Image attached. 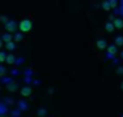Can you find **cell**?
Segmentation results:
<instances>
[{"label": "cell", "instance_id": "cell-1", "mask_svg": "<svg viewBox=\"0 0 123 117\" xmlns=\"http://www.w3.org/2000/svg\"><path fill=\"white\" fill-rule=\"evenodd\" d=\"M18 29H20V33H22V34L31 31V29H33V22H31V20H29V18L21 20L18 23Z\"/></svg>", "mask_w": 123, "mask_h": 117}, {"label": "cell", "instance_id": "cell-2", "mask_svg": "<svg viewBox=\"0 0 123 117\" xmlns=\"http://www.w3.org/2000/svg\"><path fill=\"white\" fill-rule=\"evenodd\" d=\"M5 30H7V33L9 34H16L17 33V29H18V23H17V21H14V20H9L7 23H5Z\"/></svg>", "mask_w": 123, "mask_h": 117}, {"label": "cell", "instance_id": "cell-3", "mask_svg": "<svg viewBox=\"0 0 123 117\" xmlns=\"http://www.w3.org/2000/svg\"><path fill=\"white\" fill-rule=\"evenodd\" d=\"M117 53H118V47H117L115 44H109L106 48V57L110 58V60H114L117 56Z\"/></svg>", "mask_w": 123, "mask_h": 117}, {"label": "cell", "instance_id": "cell-4", "mask_svg": "<svg viewBox=\"0 0 123 117\" xmlns=\"http://www.w3.org/2000/svg\"><path fill=\"white\" fill-rule=\"evenodd\" d=\"M28 108H29V104H28V101H26L25 99L17 100V109H18V111L25 112V111H28Z\"/></svg>", "mask_w": 123, "mask_h": 117}, {"label": "cell", "instance_id": "cell-5", "mask_svg": "<svg viewBox=\"0 0 123 117\" xmlns=\"http://www.w3.org/2000/svg\"><path fill=\"white\" fill-rule=\"evenodd\" d=\"M20 94H21V96H24V98H28V96H30L31 94H33V89H31L30 86H22L21 90H20Z\"/></svg>", "mask_w": 123, "mask_h": 117}, {"label": "cell", "instance_id": "cell-6", "mask_svg": "<svg viewBox=\"0 0 123 117\" xmlns=\"http://www.w3.org/2000/svg\"><path fill=\"white\" fill-rule=\"evenodd\" d=\"M107 40L105 39V38H99V39L97 40V48L101 49V51H104V49L107 48Z\"/></svg>", "mask_w": 123, "mask_h": 117}, {"label": "cell", "instance_id": "cell-7", "mask_svg": "<svg viewBox=\"0 0 123 117\" xmlns=\"http://www.w3.org/2000/svg\"><path fill=\"white\" fill-rule=\"evenodd\" d=\"M113 23H114V27L118 29V30L123 29V18H121V17H117V18H114V20H113Z\"/></svg>", "mask_w": 123, "mask_h": 117}, {"label": "cell", "instance_id": "cell-8", "mask_svg": "<svg viewBox=\"0 0 123 117\" xmlns=\"http://www.w3.org/2000/svg\"><path fill=\"white\" fill-rule=\"evenodd\" d=\"M1 40H3V43H9V42H13V35L12 34H9V33H4L1 35Z\"/></svg>", "mask_w": 123, "mask_h": 117}, {"label": "cell", "instance_id": "cell-9", "mask_svg": "<svg viewBox=\"0 0 123 117\" xmlns=\"http://www.w3.org/2000/svg\"><path fill=\"white\" fill-rule=\"evenodd\" d=\"M114 12H115V14H118L121 18H123V1H118V8Z\"/></svg>", "mask_w": 123, "mask_h": 117}, {"label": "cell", "instance_id": "cell-10", "mask_svg": "<svg viewBox=\"0 0 123 117\" xmlns=\"http://www.w3.org/2000/svg\"><path fill=\"white\" fill-rule=\"evenodd\" d=\"M8 113V107L3 101H0V117H4Z\"/></svg>", "mask_w": 123, "mask_h": 117}, {"label": "cell", "instance_id": "cell-11", "mask_svg": "<svg viewBox=\"0 0 123 117\" xmlns=\"http://www.w3.org/2000/svg\"><path fill=\"white\" fill-rule=\"evenodd\" d=\"M105 30L107 31V33H113L114 30H115V27H114V23L111 21H107L105 23Z\"/></svg>", "mask_w": 123, "mask_h": 117}, {"label": "cell", "instance_id": "cell-12", "mask_svg": "<svg viewBox=\"0 0 123 117\" xmlns=\"http://www.w3.org/2000/svg\"><path fill=\"white\" fill-rule=\"evenodd\" d=\"M14 61H16V56H14L13 53L7 55V60H5V63L9 64V65H14Z\"/></svg>", "mask_w": 123, "mask_h": 117}, {"label": "cell", "instance_id": "cell-13", "mask_svg": "<svg viewBox=\"0 0 123 117\" xmlns=\"http://www.w3.org/2000/svg\"><path fill=\"white\" fill-rule=\"evenodd\" d=\"M114 44L117 47H122L123 46V35H118V37L114 39Z\"/></svg>", "mask_w": 123, "mask_h": 117}, {"label": "cell", "instance_id": "cell-14", "mask_svg": "<svg viewBox=\"0 0 123 117\" xmlns=\"http://www.w3.org/2000/svg\"><path fill=\"white\" fill-rule=\"evenodd\" d=\"M13 81H14V80H13L12 77H3V78H1V83H3V85H5V86L11 85Z\"/></svg>", "mask_w": 123, "mask_h": 117}, {"label": "cell", "instance_id": "cell-15", "mask_svg": "<svg viewBox=\"0 0 123 117\" xmlns=\"http://www.w3.org/2000/svg\"><path fill=\"white\" fill-rule=\"evenodd\" d=\"M24 40V34L22 33H16L13 35V42H21Z\"/></svg>", "mask_w": 123, "mask_h": 117}, {"label": "cell", "instance_id": "cell-16", "mask_svg": "<svg viewBox=\"0 0 123 117\" xmlns=\"http://www.w3.org/2000/svg\"><path fill=\"white\" fill-rule=\"evenodd\" d=\"M102 8H104V11H106V12H109L111 11L113 8H111V1L109 0V1H104L102 3Z\"/></svg>", "mask_w": 123, "mask_h": 117}, {"label": "cell", "instance_id": "cell-17", "mask_svg": "<svg viewBox=\"0 0 123 117\" xmlns=\"http://www.w3.org/2000/svg\"><path fill=\"white\" fill-rule=\"evenodd\" d=\"M5 87H7V89L9 90V91H16L17 87H18V85H17V82H14V81H13L11 85H8V86H5Z\"/></svg>", "mask_w": 123, "mask_h": 117}, {"label": "cell", "instance_id": "cell-18", "mask_svg": "<svg viewBox=\"0 0 123 117\" xmlns=\"http://www.w3.org/2000/svg\"><path fill=\"white\" fill-rule=\"evenodd\" d=\"M33 74H34V72L31 68H26L24 70V77H33Z\"/></svg>", "mask_w": 123, "mask_h": 117}, {"label": "cell", "instance_id": "cell-19", "mask_svg": "<svg viewBox=\"0 0 123 117\" xmlns=\"http://www.w3.org/2000/svg\"><path fill=\"white\" fill-rule=\"evenodd\" d=\"M5 48H7L8 51H14V49H16V43H14V42L7 43V44H5Z\"/></svg>", "mask_w": 123, "mask_h": 117}, {"label": "cell", "instance_id": "cell-20", "mask_svg": "<svg viewBox=\"0 0 123 117\" xmlns=\"http://www.w3.org/2000/svg\"><path fill=\"white\" fill-rule=\"evenodd\" d=\"M7 55L4 51H0V64L3 65V63H5V60H7Z\"/></svg>", "mask_w": 123, "mask_h": 117}, {"label": "cell", "instance_id": "cell-21", "mask_svg": "<svg viewBox=\"0 0 123 117\" xmlns=\"http://www.w3.org/2000/svg\"><path fill=\"white\" fill-rule=\"evenodd\" d=\"M24 82H25V86H30L34 82V80H33V77H24Z\"/></svg>", "mask_w": 123, "mask_h": 117}, {"label": "cell", "instance_id": "cell-22", "mask_svg": "<svg viewBox=\"0 0 123 117\" xmlns=\"http://www.w3.org/2000/svg\"><path fill=\"white\" fill-rule=\"evenodd\" d=\"M20 73H21V72H20V70L18 69H17V68H13L12 70H11V73H9V74H11V77H17V75H20Z\"/></svg>", "mask_w": 123, "mask_h": 117}, {"label": "cell", "instance_id": "cell-23", "mask_svg": "<svg viewBox=\"0 0 123 117\" xmlns=\"http://www.w3.org/2000/svg\"><path fill=\"white\" fill-rule=\"evenodd\" d=\"M5 73H7V69H5V66L0 64V78L5 77Z\"/></svg>", "mask_w": 123, "mask_h": 117}, {"label": "cell", "instance_id": "cell-24", "mask_svg": "<svg viewBox=\"0 0 123 117\" xmlns=\"http://www.w3.org/2000/svg\"><path fill=\"white\" fill-rule=\"evenodd\" d=\"M24 64V57H16V61H14V65L16 66H20Z\"/></svg>", "mask_w": 123, "mask_h": 117}, {"label": "cell", "instance_id": "cell-25", "mask_svg": "<svg viewBox=\"0 0 123 117\" xmlns=\"http://www.w3.org/2000/svg\"><path fill=\"white\" fill-rule=\"evenodd\" d=\"M46 115H47V111H46L45 108H39V109H38V116L39 117H45Z\"/></svg>", "mask_w": 123, "mask_h": 117}, {"label": "cell", "instance_id": "cell-26", "mask_svg": "<svg viewBox=\"0 0 123 117\" xmlns=\"http://www.w3.org/2000/svg\"><path fill=\"white\" fill-rule=\"evenodd\" d=\"M21 111H18V109H13L12 112H11V115H12V117H21Z\"/></svg>", "mask_w": 123, "mask_h": 117}, {"label": "cell", "instance_id": "cell-27", "mask_svg": "<svg viewBox=\"0 0 123 117\" xmlns=\"http://www.w3.org/2000/svg\"><path fill=\"white\" fill-rule=\"evenodd\" d=\"M3 103H4L5 105H7V107H8V105H12V104H14V103H13V99H12V98H5Z\"/></svg>", "mask_w": 123, "mask_h": 117}, {"label": "cell", "instance_id": "cell-28", "mask_svg": "<svg viewBox=\"0 0 123 117\" xmlns=\"http://www.w3.org/2000/svg\"><path fill=\"white\" fill-rule=\"evenodd\" d=\"M8 21H9V18H8V17L7 16H0V23H4V25H5V23H7Z\"/></svg>", "mask_w": 123, "mask_h": 117}, {"label": "cell", "instance_id": "cell-29", "mask_svg": "<svg viewBox=\"0 0 123 117\" xmlns=\"http://www.w3.org/2000/svg\"><path fill=\"white\" fill-rule=\"evenodd\" d=\"M117 73L118 74H123V66H118L117 68Z\"/></svg>", "mask_w": 123, "mask_h": 117}, {"label": "cell", "instance_id": "cell-30", "mask_svg": "<svg viewBox=\"0 0 123 117\" xmlns=\"http://www.w3.org/2000/svg\"><path fill=\"white\" fill-rule=\"evenodd\" d=\"M3 44H4V43H3V40H1V38H0V48H1V47H3Z\"/></svg>", "mask_w": 123, "mask_h": 117}, {"label": "cell", "instance_id": "cell-31", "mask_svg": "<svg viewBox=\"0 0 123 117\" xmlns=\"http://www.w3.org/2000/svg\"><path fill=\"white\" fill-rule=\"evenodd\" d=\"M121 58H122V60H123V51L121 52Z\"/></svg>", "mask_w": 123, "mask_h": 117}, {"label": "cell", "instance_id": "cell-32", "mask_svg": "<svg viewBox=\"0 0 123 117\" xmlns=\"http://www.w3.org/2000/svg\"><path fill=\"white\" fill-rule=\"evenodd\" d=\"M121 87H122V90H123V82H122V85H121Z\"/></svg>", "mask_w": 123, "mask_h": 117}, {"label": "cell", "instance_id": "cell-33", "mask_svg": "<svg viewBox=\"0 0 123 117\" xmlns=\"http://www.w3.org/2000/svg\"><path fill=\"white\" fill-rule=\"evenodd\" d=\"M121 117H123V115H122V116H121Z\"/></svg>", "mask_w": 123, "mask_h": 117}, {"label": "cell", "instance_id": "cell-34", "mask_svg": "<svg viewBox=\"0 0 123 117\" xmlns=\"http://www.w3.org/2000/svg\"><path fill=\"white\" fill-rule=\"evenodd\" d=\"M0 38H1V35H0Z\"/></svg>", "mask_w": 123, "mask_h": 117}]
</instances>
